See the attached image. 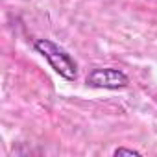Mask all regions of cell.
<instances>
[{"mask_svg":"<svg viewBox=\"0 0 157 157\" xmlns=\"http://www.w3.org/2000/svg\"><path fill=\"white\" fill-rule=\"evenodd\" d=\"M113 155H140V151L139 150H131V148H118V150H115L113 151Z\"/></svg>","mask_w":157,"mask_h":157,"instance_id":"obj_3","label":"cell"},{"mask_svg":"<svg viewBox=\"0 0 157 157\" xmlns=\"http://www.w3.org/2000/svg\"><path fill=\"white\" fill-rule=\"evenodd\" d=\"M33 48L37 50V54H41L48 61V65L54 68V72L59 74L61 78H65L67 82H74L78 78V63L63 46H59L57 43H54L50 39H35Z\"/></svg>","mask_w":157,"mask_h":157,"instance_id":"obj_1","label":"cell"},{"mask_svg":"<svg viewBox=\"0 0 157 157\" xmlns=\"http://www.w3.org/2000/svg\"><path fill=\"white\" fill-rule=\"evenodd\" d=\"M85 83L93 89H107V91H120L129 85V78L126 72L105 67V68H93L87 74Z\"/></svg>","mask_w":157,"mask_h":157,"instance_id":"obj_2","label":"cell"}]
</instances>
